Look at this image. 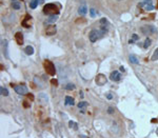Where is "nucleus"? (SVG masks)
<instances>
[{"instance_id": "nucleus-1", "label": "nucleus", "mask_w": 158, "mask_h": 138, "mask_svg": "<svg viewBox=\"0 0 158 138\" xmlns=\"http://www.w3.org/2000/svg\"><path fill=\"white\" fill-rule=\"evenodd\" d=\"M43 13L45 15H59V8L55 3H47L43 6Z\"/></svg>"}, {"instance_id": "nucleus-2", "label": "nucleus", "mask_w": 158, "mask_h": 138, "mask_svg": "<svg viewBox=\"0 0 158 138\" xmlns=\"http://www.w3.org/2000/svg\"><path fill=\"white\" fill-rule=\"evenodd\" d=\"M43 66H44V69H45V71H47V73L49 74V75L54 76L56 74V69H55L54 63H53L52 61H50V60H45V61L43 62Z\"/></svg>"}, {"instance_id": "nucleus-3", "label": "nucleus", "mask_w": 158, "mask_h": 138, "mask_svg": "<svg viewBox=\"0 0 158 138\" xmlns=\"http://www.w3.org/2000/svg\"><path fill=\"white\" fill-rule=\"evenodd\" d=\"M103 35H104V33L101 30H93V31H91V33L89 35L90 41L91 42L97 41V39H99V38L103 37Z\"/></svg>"}, {"instance_id": "nucleus-4", "label": "nucleus", "mask_w": 158, "mask_h": 138, "mask_svg": "<svg viewBox=\"0 0 158 138\" xmlns=\"http://www.w3.org/2000/svg\"><path fill=\"white\" fill-rule=\"evenodd\" d=\"M141 32H142V34H145V35H151V34L155 33L156 29L154 25H145L141 27Z\"/></svg>"}, {"instance_id": "nucleus-5", "label": "nucleus", "mask_w": 158, "mask_h": 138, "mask_svg": "<svg viewBox=\"0 0 158 138\" xmlns=\"http://www.w3.org/2000/svg\"><path fill=\"white\" fill-rule=\"evenodd\" d=\"M14 90L19 95H25L27 93V88L25 86H23V84L22 86H14Z\"/></svg>"}, {"instance_id": "nucleus-6", "label": "nucleus", "mask_w": 158, "mask_h": 138, "mask_svg": "<svg viewBox=\"0 0 158 138\" xmlns=\"http://www.w3.org/2000/svg\"><path fill=\"white\" fill-rule=\"evenodd\" d=\"M96 83L98 86H103V84L107 83V77L103 74H98L96 76Z\"/></svg>"}, {"instance_id": "nucleus-7", "label": "nucleus", "mask_w": 158, "mask_h": 138, "mask_svg": "<svg viewBox=\"0 0 158 138\" xmlns=\"http://www.w3.org/2000/svg\"><path fill=\"white\" fill-rule=\"evenodd\" d=\"M57 33V27L55 25H50L49 27H47V31H45V34L48 35V36H53V35H55Z\"/></svg>"}, {"instance_id": "nucleus-8", "label": "nucleus", "mask_w": 158, "mask_h": 138, "mask_svg": "<svg viewBox=\"0 0 158 138\" xmlns=\"http://www.w3.org/2000/svg\"><path fill=\"white\" fill-rule=\"evenodd\" d=\"M110 79L113 80V81H119L121 79V75L120 73L117 72V71H114V72L111 73V76H110Z\"/></svg>"}, {"instance_id": "nucleus-9", "label": "nucleus", "mask_w": 158, "mask_h": 138, "mask_svg": "<svg viewBox=\"0 0 158 138\" xmlns=\"http://www.w3.org/2000/svg\"><path fill=\"white\" fill-rule=\"evenodd\" d=\"M15 39H16V42L18 43L19 45H22L23 44V35L18 32V33L15 34Z\"/></svg>"}, {"instance_id": "nucleus-10", "label": "nucleus", "mask_w": 158, "mask_h": 138, "mask_svg": "<svg viewBox=\"0 0 158 138\" xmlns=\"http://www.w3.org/2000/svg\"><path fill=\"white\" fill-rule=\"evenodd\" d=\"M1 43H2V49H3V54L5 55V57H6V58H9V52H8V40L3 39V40L1 41Z\"/></svg>"}, {"instance_id": "nucleus-11", "label": "nucleus", "mask_w": 158, "mask_h": 138, "mask_svg": "<svg viewBox=\"0 0 158 138\" xmlns=\"http://www.w3.org/2000/svg\"><path fill=\"white\" fill-rule=\"evenodd\" d=\"M86 12H87V9H86V5H85V4L81 5V6H80V8L78 9V13H79V15H81V16H84V15H85Z\"/></svg>"}, {"instance_id": "nucleus-12", "label": "nucleus", "mask_w": 158, "mask_h": 138, "mask_svg": "<svg viewBox=\"0 0 158 138\" xmlns=\"http://www.w3.org/2000/svg\"><path fill=\"white\" fill-rule=\"evenodd\" d=\"M47 101H48V96L45 94H40L39 95V102L41 104H44V103H47Z\"/></svg>"}, {"instance_id": "nucleus-13", "label": "nucleus", "mask_w": 158, "mask_h": 138, "mask_svg": "<svg viewBox=\"0 0 158 138\" xmlns=\"http://www.w3.org/2000/svg\"><path fill=\"white\" fill-rule=\"evenodd\" d=\"M24 52H25L26 55H33L34 54V48L31 47V45H27V47L24 49Z\"/></svg>"}, {"instance_id": "nucleus-14", "label": "nucleus", "mask_w": 158, "mask_h": 138, "mask_svg": "<svg viewBox=\"0 0 158 138\" xmlns=\"http://www.w3.org/2000/svg\"><path fill=\"white\" fill-rule=\"evenodd\" d=\"M64 103H65V105H73L74 104V99L70 96H66L65 99H64Z\"/></svg>"}, {"instance_id": "nucleus-15", "label": "nucleus", "mask_w": 158, "mask_h": 138, "mask_svg": "<svg viewBox=\"0 0 158 138\" xmlns=\"http://www.w3.org/2000/svg\"><path fill=\"white\" fill-rule=\"evenodd\" d=\"M0 93H1L2 96H9V91H8V89H6V88H4V87H1V88H0Z\"/></svg>"}, {"instance_id": "nucleus-16", "label": "nucleus", "mask_w": 158, "mask_h": 138, "mask_svg": "<svg viewBox=\"0 0 158 138\" xmlns=\"http://www.w3.org/2000/svg\"><path fill=\"white\" fill-rule=\"evenodd\" d=\"M57 18H58V15H52V16L49 17V19L47 21L49 23H53V22H55V21L57 20Z\"/></svg>"}, {"instance_id": "nucleus-17", "label": "nucleus", "mask_w": 158, "mask_h": 138, "mask_svg": "<svg viewBox=\"0 0 158 138\" xmlns=\"http://www.w3.org/2000/svg\"><path fill=\"white\" fill-rule=\"evenodd\" d=\"M38 5V0H32L30 2V8L31 9H36Z\"/></svg>"}, {"instance_id": "nucleus-18", "label": "nucleus", "mask_w": 158, "mask_h": 138, "mask_svg": "<svg viewBox=\"0 0 158 138\" xmlns=\"http://www.w3.org/2000/svg\"><path fill=\"white\" fill-rule=\"evenodd\" d=\"M12 8L14 9V10H19L20 8H21V4L19 2H17V1H13V3H12Z\"/></svg>"}, {"instance_id": "nucleus-19", "label": "nucleus", "mask_w": 158, "mask_h": 138, "mask_svg": "<svg viewBox=\"0 0 158 138\" xmlns=\"http://www.w3.org/2000/svg\"><path fill=\"white\" fill-rule=\"evenodd\" d=\"M130 61H131L132 63H134V64H137L139 61H138V59H137V57L136 56H134V55H131L130 56Z\"/></svg>"}, {"instance_id": "nucleus-20", "label": "nucleus", "mask_w": 158, "mask_h": 138, "mask_svg": "<svg viewBox=\"0 0 158 138\" xmlns=\"http://www.w3.org/2000/svg\"><path fill=\"white\" fill-rule=\"evenodd\" d=\"M152 0H142V2L139 3V6H145L146 4H152Z\"/></svg>"}, {"instance_id": "nucleus-21", "label": "nucleus", "mask_w": 158, "mask_h": 138, "mask_svg": "<svg viewBox=\"0 0 158 138\" xmlns=\"http://www.w3.org/2000/svg\"><path fill=\"white\" fill-rule=\"evenodd\" d=\"M69 125H70V128H73L74 130H78V125H77V123L75 121H70L69 122Z\"/></svg>"}, {"instance_id": "nucleus-22", "label": "nucleus", "mask_w": 158, "mask_h": 138, "mask_svg": "<svg viewBox=\"0 0 158 138\" xmlns=\"http://www.w3.org/2000/svg\"><path fill=\"white\" fill-rule=\"evenodd\" d=\"M151 42H152V41H151L150 38H146V41H145V43H143V48H145V49H147V48H149L150 45H151Z\"/></svg>"}, {"instance_id": "nucleus-23", "label": "nucleus", "mask_w": 158, "mask_h": 138, "mask_svg": "<svg viewBox=\"0 0 158 138\" xmlns=\"http://www.w3.org/2000/svg\"><path fill=\"white\" fill-rule=\"evenodd\" d=\"M152 60H158V48L154 51V54H153V56H152Z\"/></svg>"}, {"instance_id": "nucleus-24", "label": "nucleus", "mask_w": 158, "mask_h": 138, "mask_svg": "<svg viewBox=\"0 0 158 138\" xmlns=\"http://www.w3.org/2000/svg\"><path fill=\"white\" fill-rule=\"evenodd\" d=\"M65 89H66V90H74V89H75V84H73V83L66 84V86H65Z\"/></svg>"}, {"instance_id": "nucleus-25", "label": "nucleus", "mask_w": 158, "mask_h": 138, "mask_svg": "<svg viewBox=\"0 0 158 138\" xmlns=\"http://www.w3.org/2000/svg\"><path fill=\"white\" fill-rule=\"evenodd\" d=\"M145 10L146 11H152V10H154V5L153 4H146Z\"/></svg>"}, {"instance_id": "nucleus-26", "label": "nucleus", "mask_w": 158, "mask_h": 138, "mask_svg": "<svg viewBox=\"0 0 158 138\" xmlns=\"http://www.w3.org/2000/svg\"><path fill=\"white\" fill-rule=\"evenodd\" d=\"M86 102L85 101H81V102H79V103H78V108L79 109H83V108H85L86 107Z\"/></svg>"}, {"instance_id": "nucleus-27", "label": "nucleus", "mask_w": 158, "mask_h": 138, "mask_svg": "<svg viewBox=\"0 0 158 138\" xmlns=\"http://www.w3.org/2000/svg\"><path fill=\"white\" fill-rule=\"evenodd\" d=\"M90 15L92 17H95V16H96V11H95L94 9H91L90 10Z\"/></svg>"}, {"instance_id": "nucleus-28", "label": "nucleus", "mask_w": 158, "mask_h": 138, "mask_svg": "<svg viewBox=\"0 0 158 138\" xmlns=\"http://www.w3.org/2000/svg\"><path fill=\"white\" fill-rule=\"evenodd\" d=\"M132 39H133V40L135 41V40H138V39H139V37L137 36L136 34H133V35H132Z\"/></svg>"}, {"instance_id": "nucleus-29", "label": "nucleus", "mask_w": 158, "mask_h": 138, "mask_svg": "<svg viewBox=\"0 0 158 138\" xmlns=\"http://www.w3.org/2000/svg\"><path fill=\"white\" fill-rule=\"evenodd\" d=\"M100 23L101 24H108V20L105 19V18H102V19L100 20Z\"/></svg>"}, {"instance_id": "nucleus-30", "label": "nucleus", "mask_w": 158, "mask_h": 138, "mask_svg": "<svg viewBox=\"0 0 158 138\" xmlns=\"http://www.w3.org/2000/svg\"><path fill=\"white\" fill-rule=\"evenodd\" d=\"M26 97L29 98V99H31L32 101L34 100V96H33V95H32V94H27V95H26Z\"/></svg>"}, {"instance_id": "nucleus-31", "label": "nucleus", "mask_w": 158, "mask_h": 138, "mask_svg": "<svg viewBox=\"0 0 158 138\" xmlns=\"http://www.w3.org/2000/svg\"><path fill=\"white\" fill-rule=\"evenodd\" d=\"M30 105H31V104H29L26 101H24V102H23V107H24V108H29Z\"/></svg>"}, {"instance_id": "nucleus-32", "label": "nucleus", "mask_w": 158, "mask_h": 138, "mask_svg": "<svg viewBox=\"0 0 158 138\" xmlns=\"http://www.w3.org/2000/svg\"><path fill=\"white\" fill-rule=\"evenodd\" d=\"M52 83L55 84V86H57V84H58V82H57V80H56V79H52Z\"/></svg>"}, {"instance_id": "nucleus-33", "label": "nucleus", "mask_w": 158, "mask_h": 138, "mask_svg": "<svg viewBox=\"0 0 158 138\" xmlns=\"http://www.w3.org/2000/svg\"><path fill=\"white\" fill-rule=\"evenodd\" d=\"M107 98H108V99H112V98H113V95H112V94H110V93H109V94L107 95Z\"/></svg>"}, {"instance_id": "nucleus-34", "label": "nucleus", "mask_w": 158, "mask_h": 138, "mask_svg": "<svg viewBox=\"0 0 158 138\" xmlns=\"http://www.w3.org/2000/svg\"><path fill=\"white\" fill-rule=\"evenodd\" d=\"M108 111H109V113H110V114H112V113L114 112V109H113V108H109Z\"/></svg>"}, {"instance_id": "nucleus-35", "label": "nucleus", "mask_w": 158, "mask_h": 138, "mask_svg": "<svg viewBox=\"0 0 158 138\" xmlns=\"http://www.w3.org/2000/svg\"><path fill=\"white\" fill-rule=\"evenodd\" d=\"M120 71H122V72H124V68H123V66H120Z\"/></svg>"}, {"instance_id": "nucleus-36", "label": "nucleus", "mask_w": 158, "mask_h": 138, "mask_svg": "<svg viewBox=\"0 0 158 138\" xmlns=\"http://www.w3.org/2000/svg\"><path fill=\"white\" fill-rule=\"evenodd\" d=\"M12 1H13V0H12Z\"/></svg>"}]
</instances>
